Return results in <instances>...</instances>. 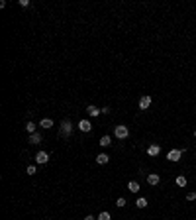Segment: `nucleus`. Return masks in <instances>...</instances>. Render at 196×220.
I'll return each mask as SVG.
<instances>
[{
  "label": "nucleus",
  "mask_w": 196,
  "mask_h": 220,
  "mask_svg": "<svg viewBox=\"0 0 196 220\" xmlns=\"http://www.w3.org/2000/svg\"><path fill=\"white\" fill-rule=\"evenodd\" d=\"M71 132H73V124H71V120H63L59 126V134L63 136V138H69Z\"/></svg>",
  "instance_id": "f257e3e1"
},
{
  "label": "nucleus",
  "mask_w": 196,
  "mask_h": 220,
  "mask_svg": "<svg viewBox=\"0 0 196 220\" xmlns=\"http://www.w3.org/2000/svg\"><path fill=\"white\" fill-rule=\"evenodd\" d=\"M114 136L118 140H126L128 136H130V130H128V126H124V124H120V126L114 128Z\"/></svg>",
  "instance_id": "f03ea898"
},
{
  "label": "nucleus",
  "mask_w": 196,
  "mask_h": 220,
  "mask_svg": "<svg viewBox=\"0 0 196 220\" xmlns=\"http://www.w3.org/2000/svg\"><path fill=\"white\" fill-rule=\"evenodd\" d=\"M35 161H37L39 165H45V163L49 161V153H47V151H37V153H35Z\"/></svg>",
  "instance_id": "7ed1b4c3"
},
{
  "label": "nucleus",
  "mask_w": 196,
  "mask_h": 220,
  "mask_svg": "<svg viewBox=\"0 0 196 220\" xmlns=\"http://www.w3.org/2000/svg\"><path fill=\"white\" fill-rule=\"evenodd\" d=\"M149 106H151V96H149V94H143V96L139 98V108L141 110H147Z\"/></svg>",
  "instance_id": "20e7f679"
},
{
  "label": "nucleus",
  "mask_w": 196,
  "mask_h": 220,
  "mask_svg": "<svg viewBox=\"0 0 196 220\" xmlns=\"http://www.w3.org/2000/svg\"><path fill=\"white\" fill-rule=\"evenodd\" d=\"M167 157H169V161H178L182 157V151H181V149H171Z\"/></svg>",
  "instance_id": "39448f33"
},
{
  "label": "nucleus",
  "mask_w": 196,
  "mask_h": 220,
  "mask_svg": "<svg viewBox=\"0 0 196 220\" xmlns=\"http://www.w3.org/2000/svg\"><path fill=\"white\" fill-rule=\"evenodd\" d=\"M159 181H161V177L157 175V173H151V175H147V183L151 185V187H155V185H159Z\"/></svg>",
  "instance_id": "423d86ee"
},
{
  "label": "nucleus",
  "mask_w": 196,
  "mask_h": 220,
  "mask_svg": "<svg viewBox=\"0 0 196 220\" xmlns=\"http://www.w3.org/2000/svg\"><path fill=\"white\" fill-rule=\"evenodd\" d=\"M159 153H161V147H159V146H155V144H153V146H149V147H147V155L155 157V155H159Z\"/></svg>",
  "instance_id": "0eeeda50"
},
{
  "label": "nucleus",
  "mask_w": 196,
  "mask_h": 220,
  "mask_svg": "<svg viewBox=\"0 0 196 220\" xmlns=\"http://www.w3.org/2000/svg\"><path fill=\"white\" fill-rule=\"evenodd\" d=\"M78 128H81V132H90L92 130V126H90L88 120H81V122H78Z\"/></svg>",
  "instance_id": "6e6552de"
},
{
  "label": "nucleus",
  "mask_w": 196,
  "mask_h": 220,
  "mask_svg": "<svg viewBox=\"0 0 196 220\" xmlns=\"http://www.w3.org/2000/svg\"><path fill=\"white\" fill-rule=\"evenodd\" d=\"M108 161H110V157H108L106 153H98V155H96V163L98 165H106Z\"/></svg>",
  "instance_id": "1a4fd4ad"
},
{
  "label": "nucleus",
  "mask_w": 196,
  "mask_h": 220,
  "mask_svg": "<svg viewBox=\"0 0 196 220\" xmlns=\"http://www.w3.org/2000/svg\"><path fill=\"white\" fill-rule=\"evenodd\" d=\"M98 144H100V146H102V147H108V146H110V144H112V138H110V136H102Z\"/></svg>",
  "instance_id": "9d476101"
},
{
  "label": "nucleus",
  "mask_w": 196,
  "mask_h": 220,
  "mask_svg": "<svg viewBox=\"0 0 196 220\" xmlns=\"http://www.w3.org/2000/svg\"><path fill=\"white\" fill-rule=\"evenodd\" d=\"M128 191L137 193V191H139V183H137V181H130V183H128Z\"/></svg>",
  "instance_id": "9b49d317"
},
{
  "label": "nucleus",
  "mask_w": 196,
  "mask_h": 220,
  "mask_svg": "<svg viewBox=\"0 0 196 220\" xmlns=\"http://www.w3.org/2000/svg\"><path fill=\"white\" fill-rule=\"evenodd\" d=\"M39 142H41V134H37V132H35V134H32V136H30V144L37 146Z\"/></svg>",
  "instance_id": "f8f14e48"
},
{
  "label": "nucleus",
  "mask_w": 196,
  "mask_h": 220,
  "mask_svg": "<svg viewBox=\"0 0 196 220\" xmlns=\"http://www.w3.org/2000/svg\"><path fill=\"white\" fill-rule=\"evenodd\" d=\"M86 112H88L90 116H98V114H100V112H102V110H100V108H96V106H94V104H90L88 108H86Z\"/></svg>",
  "instance_id": "ddd939ff"
},
{
  "label": "nucleus",
  "mask_w": 196,
  "mask_h": 220,
  "mask_svg": "<svg viewBox=\"0 0 196 220\" xmlns=\"http://www.w3.org/2000/svg\"><path fill=\"white\" fill-rule=\"evenodd\" d=\"M39 126H43L45 130H49V128L53 126V120H51V118H43V120L39 122Z\"/></svg>",
  "instance_id": "4468645a"
},
{
  "label": "nucleus",
  "mask_w": 196,
  "mask_h": 220,
  "mask_svg": "<svg viewBox=\"0 0 196 220\" xmlns=\"http://www.w3.org/2000/svg\"><path fill=\"white\" fill-rule=\"evenodd\" d=\"M26 132H28V134H35V124H33V122H28L26 124Z\"/></svg>",
  "instance_id": "2eb2a0df"
},
{
  "label": "nucleus",
  "mask_w": 196,
  "mask_h": 220,
  "mask_svg": "<svg viewBox=\"0 0 196 220\" xmlns=\"http://www.w3.org/2000/svg\"><path fill=\"white\" fill-rule=\"evenodd\" d=\"M186 183H188V181H186L184 175H178V177H177V185H178V187H186Z\"/></svg>",
  "instance_id": "dca6fc26"
},
{
  "label": "nucleus",
  "mask_w": 196,
  "mask_h": 220,
  "mask_svg": "<svg viewBox=\"0 0 196 220\" xmlns=\"http://www.w3.org/2000/svg\"><path fill=\"white\" fill-rule=\"evenodd\" d=\"M135 205H137V208H145L147 206V198H137Z\"/></svg>",
  "instance_id": "f3484780"
},
{
  "label": "nucleus",
  "mask_w": 196,
  "mask_h": 220,
  "mask_svg": "<svg viewBox=\"0 0 196 220\" xmlns=\"http://www.w3.org/2000/svg\"><path fill=\"white\" fill-rule=\"evenodd\" d=\"M98 220H110V212H106V210H104V212H100L98 214Z\"/></svg>",
  "instance_id": "a211bd4d"
},
{
  "label": "nucleus",
  "mask_w": 196,
  "mask_h": 220,
  "mask_svg": "<svg viewBox=\"0 0 196 220\" xmlns=\"http://www.w3.org/2000/svg\"><path fill=\"white\" fill-rule=\"evenodd\" d=\"M116 206H120V208H122V206H126V198H124V197H120L118 201H116Z\"/></svg>",
  "instance_id": "6ab92c4d"
},
{
  "label": "nucleus",
  "mask_w": 196,
  "mask_h": 220,
  "mask_svg": "<svg viewBox=\"0 0 196 220\" xmlns=\"http://www.w3.org/2000/svg\"><path fill=\"white\" fill-rule=\"evenodd\" d=\"M35 165H28V175H35Z\"/></svg>",
  "instance_id": "aec40b11"
},
{
  "label": "nucleus",
  "mask_w": 196,
  "mask_h": 220,
  "mask_svg": "<svg viewBox=\"0 0 196 220\" xmlns=\"http://www.w3.org/2000/svg\"><path fill=\"white\" fill-rule=\"evenodd\" d=\"M186 201H196V193H188L186 195Z\"/></svg>",
  "instance_id": "412c9836"
},
{
  "label": "nucleus",
  "mask_w": 196,
  "mask_h": 220,
  "mask_svg": "<svg viewBox=\"0 0 196 220\" xmlns=\"http://www.w3.org/2000/svg\"><path fill=\"white\" fill-rule=\"evenodd\" d=\"M20 6H22V8H28V6H30V0H20Z\"/></svg>",
  "instance_id": "4be33fe9"
},
{
  "label": "nucleus",
  "mask_w": 196,
  "mask_h": 220,
  "mask_svg": "<svg viewBox=\"0 0 196 220\" xmlns=\"http://www.w3.org/2000/svg\"><path fill=\"white\" fill-rule=\"evenodd\" d=\"M85 220H98V218H94V216H92V214H88V216H86Z\"/></svg>",
  "instance_id": "5701e85b"
},
{
  "label": "nucleus",
  "mask_w": 196,
  "mask_h": 220,
  "mask_svg": "<svg viewBox=\"0 0 196 220\" xmlns=\"http://www.w3.org/2000/svg\"><path fill=\"white\" fill-rule=\"evenodd\" d=\"M194 136H196V132H194Z\"/></svg>",
  "instance_id": "b1692460"
}]
</instances>
